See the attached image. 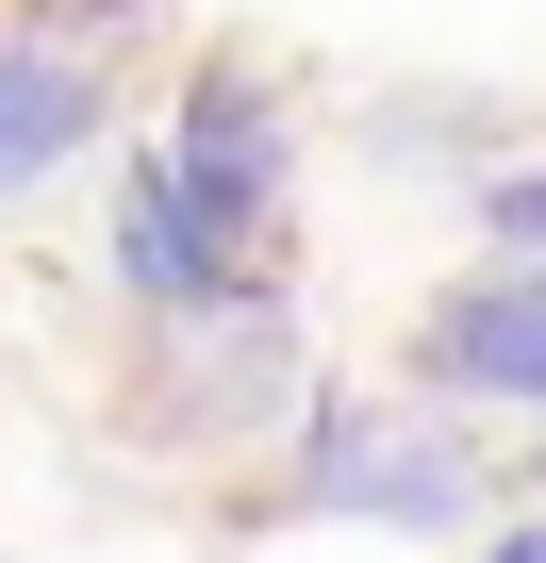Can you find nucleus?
<instances>
[{"instance_id":"nucleus-1","label":"nucleus","mask_w":546,"mask_h":563,"mask_svg":"<svg viewBox=\"0 0 546 563\" xmlns=\"http://www.w3.org/2000/svg\"><path fill=\"white\" fill-rule=\"evenodd\" d=\"M248 530H480V431L447 398H299Z\"/></svg>"},{"instance_id":"nucleus-4","label":"nucleus","mask_w":546,"mask_h":563,"mask_svg":"<svg viewBox=\"0 0 546 563\" xmlns=\"http://www.w3.org/2000/svg\"><path fill=\"white\" fill-rule=\"evenodd\" d=\"M116 18L133 0H34V18H0V216L51 199L67 166H100V133H116Z\"/></svg>"},{"instance_id":"nucleus-8","label":"nucleus","mask_w":546,"mask_h":563,"mask_svg":"<svg viewBox=\"0 0 546 563\" xmlns=\"http://www.w3.org/2000/svg\"><path fill=\"white\" fill-rule=\"evenodd\" d=\"M464 563H546V514H513V530H480Z\"/></svg>"},{"instance_id":"nucleus-2","label":"nucleus","mask_w":546,"mask_h":563,"mask_svg":"<svg viewBox=\"0 0 546 563\" xmlns=\"http://www.w3.org/2000/svg\"><path fill=\"white\" fill-rule=\"evenodd\" d=\"M149 166H166V199H182L248 282H282V249H299V117H282V84H265L248 51H199V67H182Z\"/></svg>"},{"instance_id":"nucleus-7","label":"nucleus","mask_w":546,"mask_h":563,"mask_svg":"<svg viewBox=\"0 0 546 563\" xmlns=\"http://www.w3.org/2000/svg\"><path fill=\"white\" fill-rule=\"evenodd\" d=\"M480 249L546 265V166H480Z\"/></svg>"},{"instance_id":"nucleus-6","label":"nucleus","mask_w":546,"mask_h":563,"mask_svg":"<svg viewBox=\"0 0 546 563\" xmlns=\"http://www.w3.org/2000/svg\"><path fill=\"white\" fill-rule=\"evenodd\" d=\"M116 282H133V316H232V299H282V282H248V265L166 199V166H149V150L116 166Z\"/></svg>"},{"instance_id":"nucleus-5","label":"nucleus","mask_w":546,"mask_h":563,"mask_svg":"<svg viewBox=\"0 0 546 563\" xmlns=\"http://www.w3.org/2000/svg\"><path fill=\"white\" fill-rule=\"evenodd\" d=\"M398 382L447 398V415H480V398H530V415H546V265L480 249L464 282H431L414 332H398Z\"/></svg>"},{"instance_id":"nucleus-3","label":"nucleus","mask_w":546,"mask_h":563,"mask_svg":"<svg viewBox=\"0 0 546 563\" xmlns=\"http://www.w3.org/2000/svg\"><path fill=\"white\" fill-rule=\"evenodd\" d=\"M299 316L282 299H232V316H149V349H133V382H116V431L133 448H215V464H248V448H282L299 431Z\"/></svg>"}]
</instances>
